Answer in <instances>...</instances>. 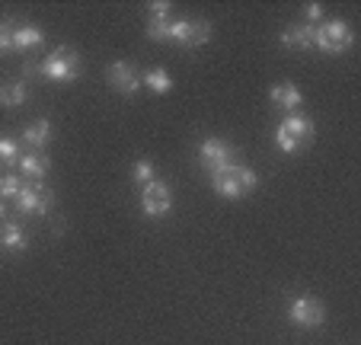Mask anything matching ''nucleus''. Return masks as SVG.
<instances>
[{
    "label": "nucleus",
    "mask_w": 361,
    "mask_h": 345,
    "mask_svg": "<svg viewBox=\"0 0 361 345\" xmlns=\"http://www.w3.org/2000/svg\"><path fill=\"white\" fill-rule=\"evenodd\" d=\"M23 74H26V77L29 74H39V77H45V80L71 83V80H77V77H80V54H77L71 45H58L55 52L45 58V61L26 64V68H23Z\"/></svg>",
    "instance_id": "obj_1"
},
{
    "label": "nucleus",
    "mask_w": 361,
    "mask_h": 345,
    "mask_svg": "<svg viewBox=\"0 0 361 345\" xmlns=\"http://www.w3.org/2000/svg\"><path fill=\"white\" fill-rule=\"evenodd\" d=\"M355 45V32L345 20H329L323 26H314V48L323 54H342Z\"/></svg>",
    "instance_id": "obj_2"
},
{
    "label": "nucleus",
    "mask_w": 361,
    "mask_h": 345,
    "mask_svg": "<svg viewBox=\"0 0 361 345\" xmlns=\"http://www.w3.org/2000/svg\"><path fill=\"white\" fill-rule=\"evenodd\" d=\"M198 160L208 169V176H214V173H227L231 167H237L240 157H237V150L227 141H221V138H204V141L198 144Z\"/></svg>",
    "instance_id": "obj_3"
},
{
    "label": "nucleus",
    "mask_w": 361,
    "mask_h": 345,
    "mask_svg": "<svg viewBox=\"0 0 361 345\" xmlns=\"http://www.w3.org/2000/svg\"><path fill=\"white\" fill-rule=\"evenodd\" d=\"M288 320L298 329H320L323 320H326V307L317 298H291L288 304Z\"/></svg>",
    "instance_id": "obj_4"
},
{
    "label": "nucleus",
    "mask_w": 361,
    "mask_h": 345,
    "mask_svg": "<svg viewBox=\"0 0 361 345\" xmlns=\"http://www.w3.org/2000/svg\"><path fill=\"white\" fill-rule=\"evenodd\" d=\"M13 202H16L20 214H48L51 202H55V192L48 189L45 183H23L20 195H16Z\"/></svg>",
    "instance_id": "obj_5"
},
{
    "label": "nucleus",
    "mask_w": 361,
    "mask_h": 345,
    "mask_svg": "<svg viewBox=\"0 0 361 345\" xmlns=\"http://www.w3.org/2000/svg\"><path fill=\"white\" fill-rule=\"evenodd\" d=\"M173 208V192L164 179H154V183L141 186V211L147 217H164Z\"/></svg>",
    "instance_id": "obj_6"
},
{
    "label": "nucleus",
    "mask_w": 361,
    "mask_h": 345,
    "mask_svg": "<svg viewBox=\"0 0 361 345\" xmlns=\"http://www.w3.org/2000/svg\"><path fill=\"white\" fill-rule=\"evenodd\" d=\"M109 87L122 96H135L141 90V74H137V68L131 61L118 58V61L109 64Z\"/></svg>",
    "instance_id": "obj_7"
},
{
    "label": "nucleus",
    "mask_w": 361,
    "mask_h": 345,
    "mask_svg": "<svg viewBox=\"0 0 361 345\" xmlns=\"http://www.w3.org/2000/svg\"><path fill=\"white\" fill-rule=\"evenodd\" d=\"M269 99H272V106L275 109H281L285 115H291V112H298L300 109V102H304V93H300L294 83H272L269 87Z\"/></svg>",
    "instance_id": "obj_8"
},
{
    "label": "nucleus",
    "mask_w": 361,
    "mask_h": 345,
    "mask_svg": "<svg viewBox=\"0 0 361 345\" xmlns=\"http://www.w3.org/2000/svg\"><path fill=\"white\" fill-rule=\"evenodd\" d=\"M281 131H285L288 138H294V141L304 147V144H310V138H314V119L310 115H304V112H291V115H285V122L279 125Z\"/></svg>",
    "instance_id": "obj_9"
},
{
    "label": "nucleus",
    "mask_w": 361,
    "mask_h": 345,
    "mask_svg": "<svg viewBox=\"0 0 361 345\" xmlns=\"http://www.w3.org/2000/svg\"><path fill=\"white\" fill-rule=\"evenodd\" d=\"M48 169H51V160H48L45 150H29V154L20 157V173L29 183H45Z\"/></svg>",
    "instance_id": "obj_10"
},
{
    "label": "nucleus",
    "mask_w": 361,
    "mask_h": 345,
    "mask_svg": "<svg viewBox=\"0 0 361 345\" xmlns=\"http://www.w3.org/2000/svg\"><path fill=\"white\" fill-rule=\"evenodd\" d=\"M0 240L7 253H23L26 250V234H23L20 217H4L0 221Z\"/></svg>",
    "instance_id": "obj_11"
},
{
    "label": "nucleus",
    "mask_w": 361,
    "mask_h": 345,
    "mask_svg": "<svg viewBox=\"0 0 361 345\" xmlns=\"http://www.w3.org/2000/svg\"><path fill=\"white\" fill-rule=\"evenodd\" d=\"M279 42H281L285 48H294V52L314 48V26H307V23H298V26H288V29H281Z\"/></svg>",
    "instance_id": "obj_12"
},
{
    "label": "nucleus",
    "mask_w": 361,
    "mask_h": 345,
    "mask_svg": "<svg viewBox=\"0 0 361 345\" xmlns=\"http://www.w3.org/2000/svg\"><path fill=\"white\" fill-rule=\"evenodd\" d=\"M212 189L218 192L221 198H231V202H240V198H246V192L240 189L237 176H233V167L227 169V173H214V176H212Z\"/></svg>",
    "instance_id": "obj_13"
},
{
    "label": "nucleus",
    "mask_w": 361,
    "mask_h": 345,
    "mask_svg": "<svg viewBox=\"0 0 361 345\" xmlns=\"http://www.w3.org/2000/svg\"><path fill=\"white\" fill-rule=\"evenodd\" d=\"M26 99H29V87L23 80L0 83V106H4V109H20Z\"/></svg>",
    "instance_id": "obj_14"
},
{
    "label": "nucleus",
    "mask_w": 361,
    "mask_h": 345,
    "mask_svg": "<svg viewBox=\"0 0 361 345\" xmlns=\"http://www.w3.org/2000/svg\"><path fill=\"white\" fill-rule=\"evenodd\" d=\"M23 141L29 144V147H35V150H42L48 141H51V122L48 119H39V122H32V125H26L23 128Z\"/></svg>",
    "instance_id": "obj_15"
},
{
    "label": "nucleus",
    "mask_w": 361,
    "mask_h": 345,
    "mask_svg": "<svg viewBox=\"0 0 361 345\" xmlns=\"http://www.w3.org/2000/svg\"><path fill=\"white\" fill-rule=\"evenodd\" d=\"M45 42L39 26H13V52H29Z\"/></svg>",
    "instance_id": "obj_16"
},
{
    "label": "nucleus",
    "mask_w": 361,
    "mask_h": 345,
    "mask_svg": "<svg viewBox=\"0 0 361 345\" xmlns=\"http://www.w3.org/2000/svg\"><path fill=\"white\" fill-rule=\"evenodd\" d=\"M141 83L150 90V93H157V96H166L173 90V77L166 74V71H160V68L147 71V74L141 77Z\"/></svg>",
    "instance_id": "obj_17"
},
{
    "label": "nucleus",
    "mask_w": 361,
    "mask_h": 345,
    "mask_svg": "<svg viewBox=\"0 0 361 345\" xmlns=\"http://www.w3.org/2000/svg\"><path fill=\"white\" fill-rule=\"evenodd\" d=\"M212 23L208 20H189V35H185V45L183 48H198V45H204V42L212 39Z\"/></svg>",
    "instance_id": "obj_18"
},
{
    "label": "nucleus",
    "mask_w": 361,
    "mask_h": 345,
    "mask_svg": "<svg viewBox=\"0 0 361 345\" xmlns=\"http://www.w3.org/2000/svg\"><path fill=\"white\" fill-rule=\"evenodd\" d=\"M131 179H135V183H141V186L154 183V179H157V167H154V160L141 157V160L135 163V169H131Z\"/></svg>",
    "instance_id": "obj_19"
},
{
    "label": "nucleus",
    "mask_w": 361,
    "mask_h": 345,
    "mask_svg": "<svg viewBox=\"0 0 361 345\" xmlns=\"http://www.w3.org/2000/svg\"><path fill=\"white\" fill-rule=\"evenodd\" d=\"M20 189H23V176H16V173H0V198H4V202L16 198Z\"/></svg>",
    "instance_id": "obj_20"
},
{
    "label": "nucleus",
    "mask_w": 361,
    "mask_h": 345,
    "mask_svg": "<svg viewBox=\"0 0 361 345\" xmlns=\"http://www.w3.org/2000/svg\"><path fill=\"white\" fill-rule=\"evenodd\" d=\"M0 163H4V167L20 163V141H13V138H0Z\"/></svg>",
    "instance_id": "obj_21"
},
{
    "label": "nucleus",
    "mask_w": 361,
    "mask_h": 345,
    "mask_svg": "<svg viewBox=\"0 0 361 345\" xmlns=\"http://www.w3.org/2000/svg\"><path fill=\"white\" fill-rule=\"evenodd\" d=\"M233 176H237L240 189H243L246 195H250V192L256 189V173H252V169L246 167V163H237V167H233Z\"/></svg>",
    "instance_id": "obj_22"
},
{
    "label": "nucleus",
    "mask_w": 361,
    "mask_h": 345,
    "mask_svg": "<svg viewBox=\"0 0 361 345\" xmlns=\"http://www.w3.org/2000/svg\"><path fill=\"white\" fill-rule=\"evenodd\" d=\"M147 39L150 42H170V20H150L147 23Z\"/></svg>",
    "instance_id": "obj_23"
},
{
    "label": "nucleus",
    "mask_w": 361,
    "mask_h": 345,
    "mask_svg": "<svg viewBox=\"0 0 361 345\" xmlns=\"http://www.w3.org/2000/svg\"><path fill=\"white\" fill-rule=\"evenodd\" d=\"M275 147H279L281 154H298V150H300V144L294 141V138H288L281 128H275Z\"/></svg>",
    "instance_id": "obj_24"
},
{
    "label": "nucleus",
    "mask_w": 361,
    "mask_h": 345,
    "mask_svg": "<svg viewBox=\"0 0 361 345\" xmlns=\"http://www.w3.org/2000/svg\"><path fill=\"white\" fill-rule=\"evenodd\" d=\"M13 52V23H0V54Z\"/></svg>",
    "instance_id": "obj_25"
},
{
    "label": "nucleus",
    "mask_w": 361,
    "mask_h": 345,
    "mask_svg": "<svg viewBox=\"0 0 361 345\" xmlns=\"http://www.w3.org/2000/svg\"><path fill=\"white\" fill-rule=\"evenodd\" d=\"M173 10L170 0H160V4H150V20H166Z\"/></svg>",
    "instance_id": "obj_26"
},
{
    "label": "nucleus",
    "mask_w": 361,
    "mask_h": 345,
    "mask_svg": "<svg viewBox=\"0 0 361 345\" xmlns=\"http://www.w3.org/2000/svg\"><path fill=\"white\" fill-rule=\"evenodd\" d=\"M304 16H307V26H314V23H320L323 7H320V4H307V7H304Z\"/></svg>",
    "instance_id": "obj_27"
},
{
    "label": "nucleus",
    "mask_w": 361,
    "mask_h": 345,
    "mask_svg": "<svg viewBox=\"0 0 361 345\" xmlns=\"http://www.w3.org/2000/svg\"><path fill=\"white\" fill-rule=\"evenodd\" d=\"M4 217H7V202L0 198V221H4Z\"/></svg>",
    "instance_id": "obj_28"
}]
</instances>
